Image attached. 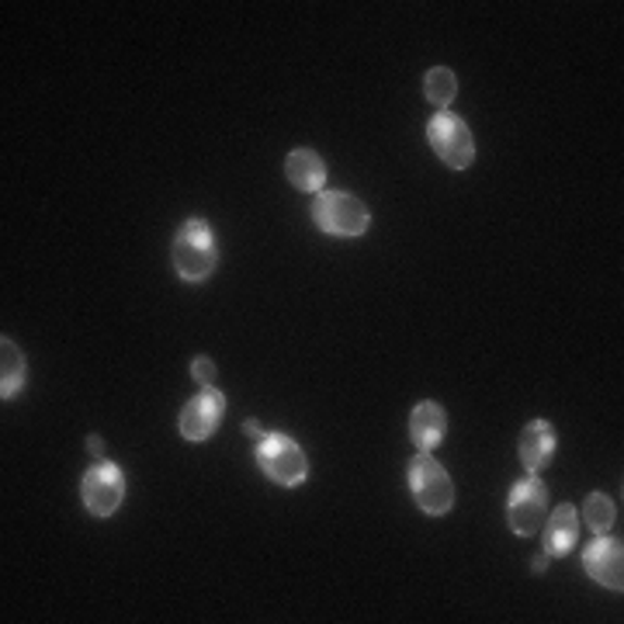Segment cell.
Wrapping results in <instances>:
<instances>
[{
    "label": "cell",
    "mask_w": 624,
    "mask_h": 624,
    "mask_svg": "<svg viewBox=\"0 0 624 624\" xmlns=\"http://www.w3.org/2000/svg\"><path fill=\"white\" fill-rule=\"evenodd\" d=\"M174 267L184 281H205L216 267V240L205 219H188L174 237Z\"/></svg>",
    "instance_id": "obj_1"
},
{
    "label": "cell",
    "mask_w": 624,
    "mask_h": 624,
    "mask_svg": "<svg viewBox=\"0 0 624 624\" xmlns=\"http://www.w3.org/2000/svg\"><path fill=\"white\" fill-rule=\"evenodd\" d=\"M191 374H194V379H199L202 385H212V382H216V365H212L208 358H194V361H191Z\"/></svg>",
    "instance_id": "obj_17"
},
{
    "label": "cell",
    "mask_w": 624,
    "mask_h": 624,
    "mask_svg": "<svg viewBox=\"0 0 624 624\" xmlns=\"http://www.w3.org/2000/svg\"><path fill=\"white\" fill-rule=\"evenodd\" d=\"M423 91H426V101L437 104V109H444V104H451V98L458 94V80H455L451 69L434 66L431 74L423 77Z\"/></svg>",
    "instance_id": "obj_16"
},
{
    "label": "cell",
    "mask_w": 624,
    "mask_h": 624,
    "mask_svg": "<svg viewBox=\"0 0 624 624\" xmlns=\"http://www.w3.org/2000/svg\"><path fill=\"white\" fill-rule=\"evenodd\" d=\"M284 174H289V181L298 191H319L327 181V164L313 150H295L289 160H284Z\"/></svg>",
    "instance_id": "obj_13"
},
{
    "label": "cell",
    "mask_w": 624,
    "mask_h": 624,
    "mask_svg": "<svg viewBox=\"0 0 624 624\" xmlns=\"http://www.w3.org/2000/svg\"><path fill=\"white\" fill-rule=\"evenodd\" d=\"M548 559H551V556H548V551H542V556H534V559H531V569H534V573H545V565H548Z\"/></svg>",
    "instance_id": "obj_18"
},
{
    "label": "cell",
    "mask_w": 624,
    "mask_h": 624,
    "mask_svg": "<svg viewBox=\"0 0 624 624\" xmlns=\"http://www.w3.org/2000/svg\"><path fill=\"white\" fill-rule=\"evenodd\" d=\"M444 431H448V413L437 403H420L409 417V437L420 451H431L434 444H441Z\"/></svg>",
    "instance_id": "obj_11"
},
{
    "label": "cell",
    "mask_w": 624,
    "mask_h": 624,
    "mask_svg": "<svg viewBox=\"0 0 624 624\" xmlns=\"http://www.w3.org/2000/svg\"><path fill=\"white\" fill-rule=\"evenodd\" d=\"M614 504H611V496H603V493H590L586 496V504H583V521L586 527H590L594 534H608L614 527Z\"/></svg>",
    "instance_id": "obj_15"
},
{
    "label": "cell",
    "mask_w": 624,
    "mask_h": 624,
    "mask_svg": "<svg viewBox=\"0 0 624 624\" xmlns=\"http://www.w3.org/2000/svg\"><path fill=\"white\" fill-rule=\"evenodd\" d=\"M409 489H413V499L423 513H448L455 507V486L448 472H444L437 461L420 451L413 461H409Z\"/></svg>",
    "instance_id": "obj_2"
},
{
    "label": "cell",
    "mask_w": 624,
    "mask_h": 624,
    "mask_svg": "<svg viewBox=\"0 0 624 624\" xmlns=\"http://www.w3.org/2000/svg\"><path fill=\"white\" fill-rule=\"evenodd\" d=\"M551 455H556V431H551V423L531 420L521 434V461H524L527 475H538L551 461Z\"/></svg>",
    "instance_id": "obj_10"
},
{
    "label": "cell",
    "mask_w": 624,
    "mask_h": 624,
    "mask_svg": "<svg viewBox=\"0 0 624 624\" xmlns=\"http://www.w3.org/2000/svg\"><path fill=\"white\" fill-rule=\"evenodd\" d=\"M624 548L621 542L608 538V534H600V538L586 548V556H583V565H586V573H590L597 583H603L608 590H624Z\"/></svg>",
    "instance_id": "obj_9"
},
{
    "label": "cell",
    "mask_w": 624,
    "mask_h": 624,
    "mask_svg": "<svg viewBox=\"0 0 624 624\" xmlns=\"http://www.w3.org/2000/svg\"><path fill=\"white\" fill-rule=\"evenodd\" d=\"M257 461L264 475L278 486H298L302 479L309 475V461L302 455V448L284 434H264L260 448H257Z\"/></svg>",
    "instance_id": "obj_4"
},
{
    "label": "cell",
    "mask_w": 624,
    "mask_h": 624,
    "mask_svg": "<svg viewBox=\"0 0 624 624\" xmlns=\"http://www.w3.org/2000/svg\"><path fill=\"white\" fill-rule=\"evenodd\" d=\"M0 361H4V382H0V396L11 399L17 389H22L25 382V358H22V351H17L8 336L0 341Z\"/></svg>",
    "instance_id": "obj_14"
},
{
    "label": "cell",
    "mask_w": 624,
    "mask_h": 624,
    "mask_svg": "<svg viewBox=\"0 0 624 624\" xmlns=\"http://www.w3.org/2000/svg\"><path fill=\"white\" fill-rule=\"evenodd\" d=\"M426 139H431L434 153H437L451 170H466V167H472V160H475V142H472L469 125L461 122L458 115H451V112L434 115L431 125H426Z\"/></svg>",
    "instance_id": "obj_5"
},
{
    "label": "cell",
    "mask_w": 624,
    "mask_h": 624,
    "mask_svg": "<svg viewBox=\"0 0 624 624\" xmlns=\"http://www.w3.org/2000/svg\"><path fill=\"white\" fill-rule=\"evenodd\" d=\"M243 431H246L250 437H264V431H260V423H257V420H246V423H243Z\"/></svg>",
    "instance_id": "obj_20"
},
{
    "label": "cell",
    "mask_w": 624,
    "mask_h": 624,
    "mask_svg": "<svg viewBox=\"0 0 624 624\" xmlns=\"http://www.w3.org/2000/svg\"><path fill=\"white\" fill-rule=\"evenodd\" d=\"M87 448H91V455L101 458V455H104V441H101V437H87Z\"/></svg>",
    "instance_id": "obj_19"
},
{
    "label": "cell",
    "mask_w": 624,
    "mask_h": 624,
    "mask_svg": "<svg viewBox=\"0 0 624 624\" xmlns=\"http://www.w3.org/2000/svg\"><path fill=\"white\" fill-rule=\"evenodd\" d=\"M125 499V475L112 461L87 469L84 475V507L94 517H112Z\"/></svg>",
    "instance_id": "obj_7"
},
{
    "label": "cell",
    "mask_w": 624,
    "mask_h": 624,
    "mask_svg": "<svg viewBox=\"0 0 624 624\" xmlns=\"http://www.w3.org/2000/svg\"><path fill=\"white\" fill-rule=\"evenodd\" d=\"M313 219L319 229H327L330 237H361L371 216L368 208L347 191H327L313 202Z\"/></svg>",
    "instance_id": "obj_3"
},
{
    "label": "cell",
    "mask_w": 624,
    "mask_h": 624,
    "mask_svg": "<svg viewBox=\"0 0 624 624\" xmlns=\"http://www.w3.org/2000/svg\"><path fill=\"white\" fill-rule=\"evenodd\" d=\"M542 527H545V551H548V556H565V551L576 545L580 517H576L573 507L562 504L556 513L548 517V521H545Z\"/></svg>",
    "instance_id": "obj_12"
},
{
    "label": "cell",
    "mask_w": 624,
    "mask_h": 624,
    "mask_svg": "<svg viewBox=\"0 0 624 624\" xmlns=\"http://www.w3.org/2000/svg\"><path fill=\"white\" fill-rule=\"evenodd\" d=\"M226 413V396L219 389L205 385L199 396H194L184 409H181V434L188 441H205L216 434V426Z\"/></svg>",
    "instance_id": "obj_8"
},
{
    "label": "cell",
    "mask_w": 624,
    "mask_h": 624,
    "mask_svg": "<svg viewBox=\"0 0 624 624\" xmlns=\"http://www.w3.org/2000/svg\"><path fill=\"white\" fill-rule=\"evenodd\" d=\"M548 517V489L542 486L538 475L521 479L510 489V504H507V521L513 534H538Z\"/></svg>",
    "instance_id": "obj_6"
}]
</instances>
